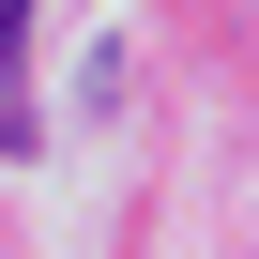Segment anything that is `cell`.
I'll return each instance as SVG.
<instances>
[{
	"instance_id": "1",
	"label": "cell",
	"mask_w": 259,
	"mask_h": 259,
	"mask_svg": "<svg viewBox=\"0 0 259 259\" xmlns=\"http://www.w3.org/2000/svg\"><path fill=\"white\" fill-rule=\"evenodd\" d=\"M16 46H31V0H0V92H16ZM0 138H16V107H0Z\"/></svg>"
}]
</instances>
